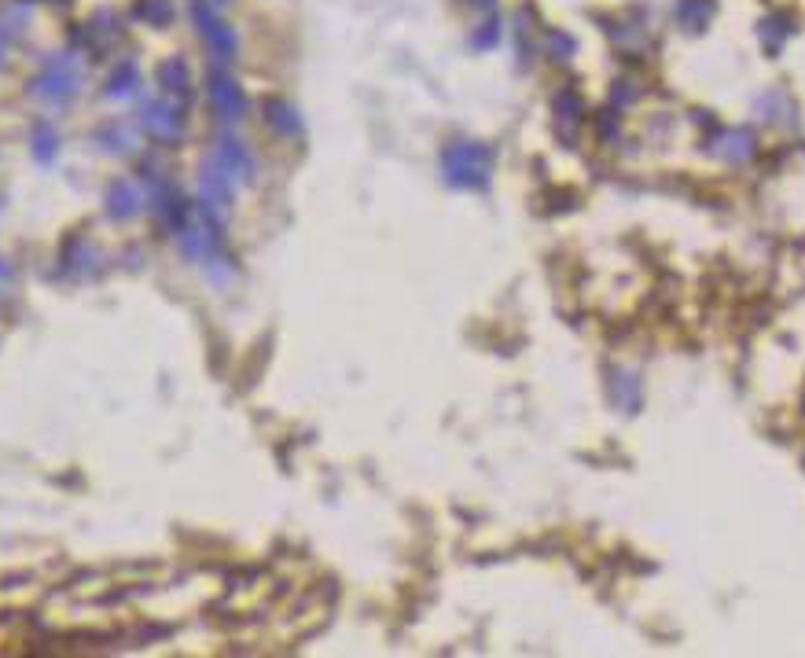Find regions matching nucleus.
I'll use <instances>...</instances> for the list:
<instances>
[{
  "instance_id": "1",
  "label": "nucleus",
  "mask_w": 805,
  "mask_h": 658,
  "mask_svg": "<svg viewBox=\"0 0 805 658\" xmlns=\"http://www.w3.org/2000/svg\"><path fill=\"white\" fill-rule=\"evenodd\" d=\"M195 15H199V30H203V37H206V45L214 48V56L217 59H228L232 52H236V37H232V30H228L221 19H217V12L210 8V4H195Z\"/></svg>"
},
{
  "instance_id": "2",
  "label": "nucleus",
  "mask_w": 805,
  "mask_h": 658,
  "mask_svg": "<svg viewBox=\"0 0 805 658\" xmlns=\"http://www.w3.org/2000/svg\"><path fill=\"white\" fill-rule=\"evenodd\" d=\"M210 96H214V103L221 107V111H228V118L239 111V92L232 81L225 78H214V85H210Z\"/></svg>"
}]
</instances>
